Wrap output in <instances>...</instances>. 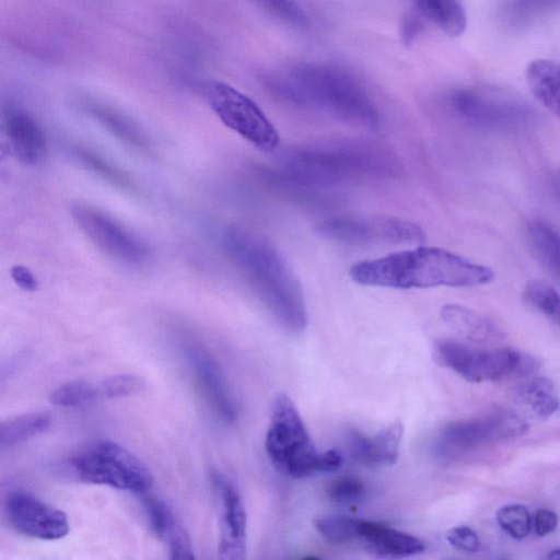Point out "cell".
<instances>
[{"label":"cell","instance_id":"obj_14","mask_svg":"<svg viewBox=\"0 0 560 560\" xmlns=\"http://www.w3.org/2000/svg\"><path fill=\"white\" fill-rule=\"evenodd\" d=\"M187 361L220 417L226 422L236 418L235 404L223 372L211 353L198 343L185 349Z\"/></svg>","mask_w":560,"mask_h":560},{"label":"cell","instance_id":"obj_8","mask_svg":"<svg viewBox=\"0 0 560 560\" xmlns=\"http://www.w3.org/2000/svg\"><path fill=\"white\" fill-rule=\"evenodd\" d=\"M203 94L211 109L228 128L264 152L278 148L280 136L277 128L247 95L221 81L207 82Z\"/></svg>","mask_w":560,"mask_h":560},{"label":"cell","instance_id":"obj_40","mask_svg":"<svg viewBox=\"0 0 560 560\" xmlns=\"http://www.w3.org/2000/svg\"><path fill=\"white\" fill-rule=\"evenodd\" d=\"M557 186H558V188L560 189V173H559V175L557 176Z\"/></svg>","mask_w":560,"mask_h":560},{"label":"cell","instance_id":"obj_11","mask_svg":"<svg viewBox=\"0 0 560 560\" xmlns=\"http://www.w3.org/2000/svg\"><path fill=\"white\" fill-rule=\"evenodd\" d=\"M82 233L102 252L128 265H142L150 256L147 244L102 210L83 203L71 207Z\"/></svg>","mask_w":560,"mask_h":560},{"label":"cell","instance_id":"obj_29","mask_svg":"<svg viewBox=\"0 0 560 560\" xmlns=\"http://www.w3.org/2000/svg\"><path fill=\"white\" fill-rule=\"evenodd\" d=\"M361 518L326 516L315 520L317 532L329 542L346 544L358 540Z\"/></svg>","mask_w":560,"mask_h":560},{"label":"cell","instance_id":"obj_18","mask_svg":"<svg viewBox=\"0 0 560 560\" xmlns=\"http://www.w3.org/2000/svg\"><path fill=\"white\" fill-rule=\"evenodd\" d=\"M5 128L12 150L19 161L27 165L42 162L47 152L46 139L36 120L22 109H11Z\"/></svg>","mask_w":560,"mask_h":560},{"label":"cell","instance_id":"obj_35","mask_svg":"<svg viewBox=\"0 0 560 560\" xmlns=\"http://www.w3.org/2000/svg\"><path fill=\"white\" fill-rule=\"evenodd\" d=\"M451 546L465 552H476L480 548V539L475 530L468 526H456L446 534Z\"/></svg>","mask_w":560,"mask_h":560},{"label":"cell","instance_id":"obj_21","mask_svg":"<svg viewBox=\"0 0 560 560\" xmlns=\"http://www.w3.org/2000/svg\"><path fill=\"white\" fill-rule=\"evenodd\" d=\"M86 109L120 142L139 152H150L151 144L143 130L129 117L98 103H88Z\"/></svg>","mask_w":560,"mask_h":560},{"label":"cell","instance_id":"obj_10","mask_svg":"<svg viewBox=\"0 0 560 560\" xmlns=\"http://www.w3.org/2000/svg\"><path fill=\"white\" fill-rule=\"evenodd\" d=\"M316 232L326 240L351 245L419 244L425 238L419 225L392 215L331 217L319 222Z\"/></svg>","mask_w":560,"mask_h":560},{"label":"cell","instance_id":"obj_2","mask_svg":"<svg viewBox=\"0 0 560 560\" xmlns=\"http://www.w3.org/2000/svg\"><path fill=\"white\" fill-rule=\"evenodd\" d=\"M350 278L362 285L398 290L468 288L490 282L493 271L450 250L419 246L354 264Z\"/></svg>","mask_w":560,"mask_h":560},{"label":"cell","instance_id":"obj_12","mask_svg":"<svg viewBox=\"0 0 560 560\" xmlns=\"http://www.w3.org/2000/svg\"><path fill=\"white\" fill-rule=\"evenodd\" d=\"M5 510L13 528L25 536L57 540L69 533V521L65 512L27 492L10 493Z\"/></svg>","mask_w":560,"mask_h":560},{"label":"cell","instance_id":"obj_30","mask_svg":"<svg viewBox=\"0 0 560 560\" xmlns=\"http://www.w3.org/2000/svg\"><path fill=\"white\" fill-rule=\"evenodd\" d=\"M525 300L535 308L560 325V295L548 283L532 281L524 290Z\"/></svg>","mask_w":560,"mask_h":560},{"label":"cell","instance_id":"obj_37","mask_svg":"<svg viewBox=\"0 0 560 560\" xmlns=\"http://www.w3.org/2000/svg\"><path fill=\"white\" fill-rule=\"evenodd\" d=\"M11 277L15 284L24 291L33 292L38 282L33 272L25 266L15 265L11 268Z\"/></svg>","mask_w":560,"mask_h":560},{"label":"cell","instance_id":"obj_28","mask_svg":"<svg viewBox=\"0 0 560 560\" xmlns=\"http://www.w3.org/2000/svg\"><path fill=\"white\" fill-rule=\"evenodd\" d=\"M72 152L86 168L112 185L124 190L135 189V184L129 175L97 152L82 145H74Z\"/></svg>","mask_w":560,"mask_h":560},{"label":"cell","instance_id":"obj_5","mask_svg":"<svg viewBox=\"0 0 560 560\" xmlns=\"http://www.w3.org/2000/svg\"><path fill=\"white\" fill-rule=\"evenodd\" d=\"M265 447L275 468L281 474L303 478L319 472L320 454L294 402L284 394L271 405Z\"/></svg>","mask_w":560,"mask_h":560},{"label":"cell","instance_id":"obj_31","mask_svg":"<svg viewBox=\"0 0 560 560\" xmlns=\"http://www.w3.org/2000/svg\"><path fill=\"white\" fill-rule=\"evenodd\" d=\"M101 401L135 395L143 390L144 380L135 374L114 375L95 382Z\"/></svg>","mask_w":560,"mask_h":560},{"label":"cell","instance_id":"obj_6","mask_svg":"<svg viewBox=\"0 0 560 560\" xmlns=\"http://www.w3.org/2000/svg\"><path fill=\"white\" fill-rule=\"evenodd\" d=\"M433 353L440 365L471 383L526 377L539 368L534 357L511 348L485 350L452 339L438 341Z\"/></svg>","mask_w":560,"mask_h":560},{"label":"cell","instance_id":"obj_7","mask_svg":"<svg viewBox=\"0 0 560 560\" xmlns=\"http://www.w3.org/2000/svg\"><path fill=\"white\" fill-rule=\"evenodd\" d=\"M80 479L118 490L144 493L153 486L150 469L124 446L108 440L96 441L71 459Z\"/></svg>","mask_w":560,"mask_h":560},{"label":"cell","instance_id":"obj_25","mask_svg":"<svg viewBox=\"0 0 560 560\" xmlns=\"http://www.w3.org/2000/svg\"><path fill=\"white\" fill-rule=\"evenodd\" d=\"M51 424V418L42 412H31L8 420L0 424V446L9 448L37 436Z\"/></svg>","mask_w":560,"mask_h":560},{"label":"cell","instance_id":"obj_24","mask_svg":"<svg viewBox=\"0 0 560 560\" xmlns=\"http://www.w3.org/2000/svg\"><path fill=\"white\" fill-rule=\"evenodd\" d=\"M515 396L539 418H549L560 406L555 385L546 377H533L518 384Z\"/></svg>","mask_w":560,"mask_h":560},{"label":"cell","instance_id":"obj_13","mask_svg":"<svg viewBox=\"0 0 560 560\" xmlns=\"http://www.w3.org/2000/svg\"><path fill=\"white\" fill-rule=\"evenodd\" d=\"M213 483L220 498V539L218 556L225 560H242L246 557V511L235 486L220 474L213 475Z\"/></svg>","mask_w":560,"mask_h":560},{"label":"cell","instance_id":"obj_26","mask_svg":"<svg viewBox=\"0 0 560 560\" xmlns=\"http://www.w3.org/2000/svg\"><path fill=\"white\" fill-rule=\"evenodd\" d=\"M527 233L538 259L560 280V233L541 221L530 223Z\"/></svg>","mask_w":560,"mask_h":560},{"label":"cell","instance_id":"obj_38","mask_svg":"<svg viewBox=\"0 0 560 560\" xmlns=\"http://www.w3.org/2000/svg\"><path fill=\"white\" fill-rule=\"evenodd\" d=\"M342 463L341 455L335 450H328L320 454V472L337 470Z\"/></svg>","mask_w":560,"mask_h":560},{"label":"cell","instance_id":"obj_36","mask_svg":"<svg viewBox=\"0 0 560 560\" xmlns=\"http://www.w3.org/2000/svg\"><path fill=\"white\" fill-rule=\"evenodd\" d=\"M557 514L548 509H540L536 511L535 516L532 520V528L539 537L551 534L557 528Z\"/></svg>","mask_w":560,"mask_h":560},{"label":"cell","instance_id":"obj_19","mask_svg":"<svg viewBox=\"0 0 560 560\" xmlns=\"http://www.w3.org/2000/svg\"><path fill=\"white\" fill-rule=\"evenodd\" d=\"M152 530L168 547L172 559H194L192 546L185 527L174 512L161 500L149 497L144 500Z\"/></svg>","mask_w":560,"mask_h":560},{"label":"cell","instance_id":"obj_4","mask_svg":"<svg viewBox=\"0 0 560 560\" xmlns=\"http://www.w3.org/2000/svg\"><path fill=\"white\" fill-rule=\"evenodd\" d=\"M305 183L328 190L365 178L390 176L397 159L382 147L359 141L307 144L293 149L280 164Z\"/></svg>","mask_w":560,"mask_h":560},{"label":"cell","instance_id":"obj_23","mask_svg":"<svg viewBox=\"0 0 560 560\" xmlns=\"http://www.w3.org/2000/svg\"><path fill=\"white\" fill-rule=\"evenodd\" d=\"M416 5L448 36H459L466 28V13L459 0H416Z\"/></svg>","mask_w":560,"mask_h":560},{"label":"cell","instance_id":"obj_3","mask_svg":"<svg viewBox=\"0 0 560 560\" xmlns=\"http://www.w3.org/2000/svg\"><path fill=\"white\" fill-rule=\"evenodd\" d=\"M280 98L296 105L326 109L347 121L374 128L380 115L361 85L334 67L305 63L268 80Z\"/></svg>","mask_w":560,"mask_h":560},{"label":"cell","instance_id":"obj_33","mask_svg":"<svg viewBox=\"0 0 560 560\" xmlns=\"http://www.w3.org/2000/svg\"><path fill=\"white\" fill-rule=\"evenodd\" d=\"M365 492L363 482L354 477H340L329 483L328 497L339 504H349L359 501Z\"/></svg>","mask_w":560,"mask_h":560},{"label":"cell","instance_id":"obj_17","mask_svg":"<svg viewBox=\"0 0 560 560\" xmlns=\"http://www.w3.org/2000/svg\"><path fill=\"white\" fill-rule=\"evenodd\" d=\"M404 427L396 421L373 436L360 432L349 435L351 457L363 465L390 466L397 460Z\"/></svg>","mask_w":560,"mask_h":560},{"label":"cell","instance_id":"obj_15","mask_svg":"<svg viewBox=\"0 0 560 560\" xmlns=\"http://www.w3.org/2000/svg\"><path fill=\"white\" fill-rule=\"evenodd\" d=\"M452 104L462 117L481 127H512L524 118L522 108L471 92L456 93Z\"/></svg>","mask_w":560,"mask_h":560},{"label":"cell","instance_id":"obj_39","mask_svg":"<svg viewBox=\"0 0 560 560\" xmlns=\"http://www.w3.org/2000/svg\"><path fill=\"white\" fill-rule=\"evenodd\" d=\"M548 559L560 560V548L551 550L548 555Z\"/></svg>","mask_w":560,"mask_h":560},{"label":"cell","instance_id":"obj_34","mask_svg":"<svg viewBox=\"0 0 560 560\" xmlns=\"http://www.w3.org/2000/svg\"><path fill=\"white\" fill-rule=\"evenodd\" d=\"M265 9L283 22L294 26L307 25V16L294 0H257Z\"/></svg>","mask_w":560,"mask_h":560},{"label":"cell","instance_id":"obj_9","mask_svg":"<svg viewBox=\"0 0 560 560\" xmlns=\"http://www.w3.org/2000/svg\"><path fill=\"white\" fill-rule=\"evenodd\" d=\"M527 431L528 423L518 413L499 410L447 424L438 434L433 448L441 457L454 458L486 445L521 438Z\"/></svg>","mask_w":560,"mask_h":560},{"label":"cell","instance_id":"obj_1","mask_svg":"<svg viewBox=\"0 0 560 560\" xmlns=\"http://www.w3.org/2000/svg\"><path fill=\"white\" fill-rule=\"evenodd\" d=\"M222 246L276 322L290 334H301L307 325L303 290L278 249L241 226L225 229Z\"/></svg>","mask_w":560,"mask_h":560},{"label":"cell","instance_id":"obj_27","mask_svg":"<svg viewBox=\"0 0 560 560\" xmlns=\"http://www.w3.org/2000/svg\"><path fill=\"white\" fill-rule=\"evenodd\" d=\"M49 401L58 407L86 409L101 400L95 382L74 380L52 390L49 395Z\"/></svg>","mask_w":560,"mask_h":560},{"label":"cell","instance_id":"obj_32","mask_svg":"<svg viewBox=\"0 0 560 560\" xmlns=\"http://www.w3.org/2000/svg\"><path fill=\"white\" fill-rule=\"evenodd\" d=\"M532 516L522 504H508L497 512L499 526L515 539L525 538L532 529Z\"/></svg>","mask_w":560,"mask_h":560},{"label":"cell","instance_id":"obj_20","mask_svg":"<svg viewBox=\"0 0 560 560\" xmlns=\"http://www.w3.org/2000/svg\"><path fill=\"white\" fill-rule=\"evenodd\" d=\"M442 319L463 338L475 343H490L500 339V332L479 313L457 304L441 308Z\"/></svg>","mask_w":560,"mask_h":560},{"label":"cell","instance_id":"obj_16","mask_svg":"<svg viewBox=\"0 0 560 560\" xmlns=\"http://www.w3.org/2000/svg\"><path fill=\"white\" fill-rule=\"evenodd\" d=\"M358 540L381 558H405L421 553L425 549L423 541L411 534L363 518Z\"/></svg>","mask_w":560,"mask_h":560},{"label":"cell","instance_id":"obj_22","mask_svg":"<svg viewBox=\"0 0 560 560\" xmlns=\"http://www.w3.org/2000/svg\"><path fill=\"white\" fill-rule=\"evenodd\" d=\"M526 79L534 96L560 119V66L534 60L527 67Z\"/></svg>","mask_w":560,"mask_h":560}]
</instances>
